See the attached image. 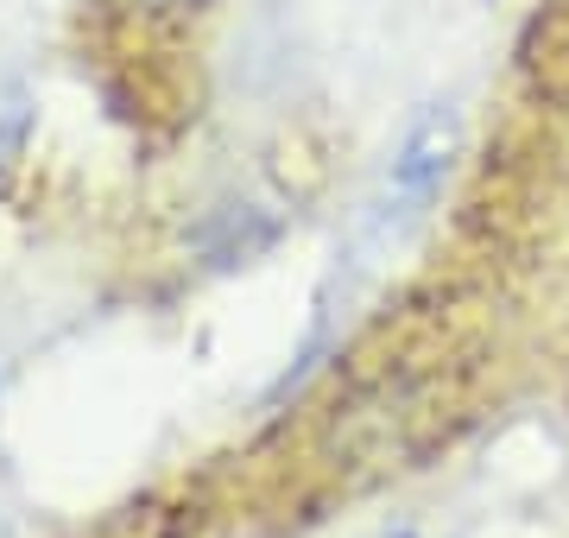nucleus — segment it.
<instances>
[{"label": "nucleus", "mask_w": 569, "mask_h": 538, "mask_svg": "<svg viewBox=\"0 0 569 538\" xmlns=\"http://www.w3.org/2000/svg\"><path fill=\"white\" fill-rule=\"evenodd\" d=\"M449 152H456V114L449 108H430L425 121L399 140V152H392V166H387V185L367 203V235L373 241L399 235L437 197V185H443V171H449Z\"/></svg>", "instance_id": "obj_1"}, {"label": "nucleus", "mask_w": 569, "mask_h": 538, "mask_svg": "<svg viewBox=\"0 0 569 538\" xmlns=\"http://www.w3.org/2000/svg\"><path fill=\"white\" fill-rule=\"evenodd\" d=\"M380 538H418V532H411V526H399V532H380Z\"/></svg>", "instance_id": "obj_2"}]
</instances>
